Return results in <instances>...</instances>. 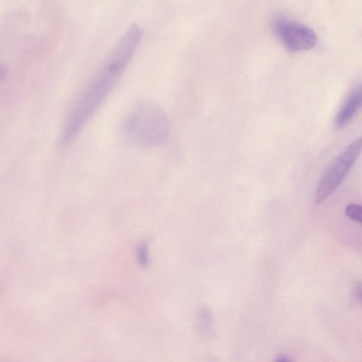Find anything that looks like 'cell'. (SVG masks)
Returning a JSON list of instances; mask_svg holds the SVG:
<instances>
[{
    "mask_svg": "<svg viewBox=\"0 0 362 362\" xmlns=\"http://www.w3.org/2000/svg\"><path fill=\"white\" fill-rule=\"evenodd\" d=\"M141 35V28L132 25L75 98L64 122L62 144L70 142L105 102L133 57Z\"/></svg>",
    "mask_w": 362,
    "mask_h": 362,
    "instance_id": "6da1fadb",
    "label": "cell"
},
{
    "mask_svg": "<svg viewBox=\"0 0 362 362\" xmlns=\"http://www.w3.org/2000/svg\"><path fill=\"white\" fill-rule=\"evenodd\" d=\"M169 131L165 113L151 103L141 104L126 116L122 126L124 139L139 146L152 147L162 144Z\"/></svg>",
    "mask_w": 362,
    "mask_h": 362,
    "instance_id": "7a4b0ae2",
    "label": "cell"
},
{
    "mask_svg": "<svg viewBox=\"0 0 362 362\" xmlns=\"http://www.w3.org/2000/svg\"><path fill=\"white\" fill-rule=\"evenodd\" d=\"M362 152V136L351 141L326 168L319 181L315 202L327 199L344 181Z\"/></svg>",
    "mask_w": 362,
    "mask_h": 362,
    "instance_id": "3957f363",
    "label": "cell"
},
{
    "mask_svg": "<svg viewBox=\"0 0 362 362\" xmlns=\"http://www.w3.org/2000/svg\"><path fill=\"white\" fill-rule=\"evenodd\" d=\"M272 28L281 43L291 52L310 49L317 41V36L312 28L280 15L274 17Z\"/></svg>",
    "mask_w": 362,
    "mask_h": 362,
    "instance_id": "277c9868",
    "label": "cell"
},
{
    "mask_svg": "<svg viewBox=\"0 0 362 362\" xmlns=\"http://www.w3.org/2000/svg\"><path fill=\"white\" fill-rule=\"evenodd\" d=\"M362 107V83L350 90L335 117V125L341 128L346 125Z\"/></svg>",
    "mask_w": 362,
    "mask_h": 362,
    "instance_id": "5b68a950",
    "label": "cell"
},
{
    "mask_svg": "<svg viewBox=\"0 0 362 362\" xmlns=\"http://www.w3.org/2000/svg\"><path fill=\"white\" fill-rule=\"evenodd\" d=\"M136 257L142 267H146L149 263V248L146 241L139 243L136 247Z\"/></svg>",
    "mask_w": 362,
    "mask_h": 362,
    "instance_id": "8992f818",
    "label": "cell"
},
{
    "mask_svg": "<svg viewBox=\"0 0 362 362\" xmlns=\"http://www.w3.org/2000/svg\"><path fill=\"white\" fill-rule=\"evenodd\" d=\"M345 214L350 219L362 225V205L356 204H349L345 209Z\"/></svg>",
    "mask_w": 362,
    "mask_h": 362,
    "instance_id": "52a82bcc",
    "label": "cell"
},
{
    "mask_svg": "<svg viewBox=\"0 0 362 362\" xmlns=\"http://www.w3.org/2000/svg\"><path fill=\"white\" fill-rule=\"evenodd\" d=\"M353 292L356 300L362 305V281H357L354 284Z\"/></svg>",
    "mask_w": 362,
    "mask_h": 362,
    "instance_id": "ba28073f",
    "label": "cell"
},
{
    "mask_svg": "<svg viewBox=\"0 0 362 362\" xmlns=\"http://www.w3.org/2000/svg\"><path fill=\"white\" fill-rule=\"evenodd\" d=\"M276 362H289V361L286 357L281 356L276 358Z\"/></svg>",
    "mask_w": 362,
    "mask_h": 362,
    "instance_id": "9c48e42d",
    "label": "cell"
}]
</instances>
